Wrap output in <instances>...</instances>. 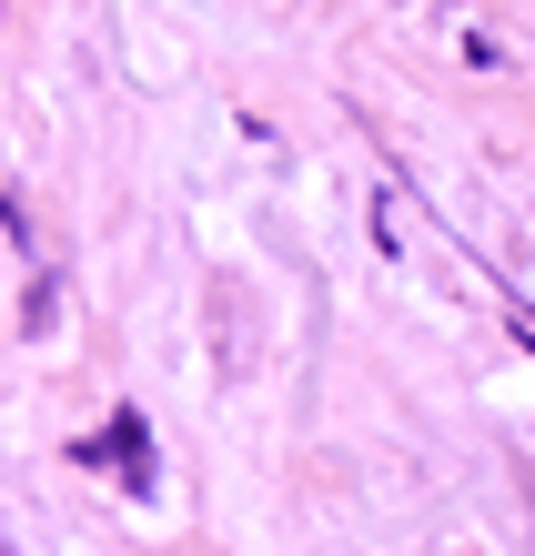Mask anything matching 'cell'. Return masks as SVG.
Segmentation results:
<instances>
[{
  "label": "cell",
  "mask_w": 535,
  "mask_h": 556,
  "mask_svg": "<svg viewBox=\"0 0 535 556\" xmlns=\"http://www.w3.org/2000/svg\"><path fill=\"white\" fill-rule=\"evenodd\" d=\"M102 455H112V466H122L131 485H142V476H152V445H142V425H131V415H122V435H112Z\"/></svg>",
  "instance_id": "cell-1"
},
{
  "label": "cell",
  "mask_w": 535,
  "mask_h": 556,
  "mask_svg": "<svg viewBox=\"0 0 535 556\" xmlns=\"http://www.w3.org/2000/svg\"><path fill=\"white\" fill-rule=\"evenodd\" d=\"M0 556H21V546H11V536H0Z\"/></svg>",
  "instance_id": "cell-2"
}]
</instances>
